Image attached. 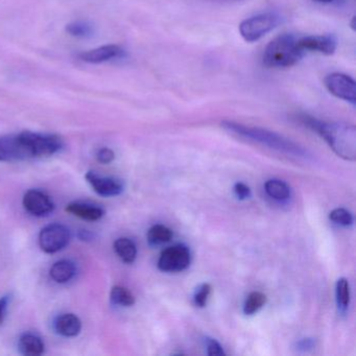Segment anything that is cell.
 Wrapping results in <instances>:
<instances>
[{
    "mask_svg": "<svg viewBox=\"0 0 356 356\" xmlns=\"http://www.w3.org/2000/svg\"><path fill=\"white\" fill-rule=\"evenodd\" d=\"M308 128L318 133L339 157L348 161L356 159V129L343 122H327L308 115L299 118Z\"/></svg>",
    "mask_w": 356,
    "mask_h": 356,
    "instance_id": "obj_1",
    "label": "cell"
},
{
    "mask_svg": "<svg viewBox=\"0 0 356 356\" xmlns=\"http://www.w3.org/2000/svg\"><path fill=\"white\" fill-rule=\"evenodd\" d=\"M222 126L228 132L238 135V136L249 139V140L255 141V143L266 145L270 149H277V151L283 152L289 155L305 156V151L301 147L285 137L272 132V131L257 128V127L256 128L255 127H248L235 122H230V120H225L222 122Z\"/></svg>",
    "mask_w": 356,
    "mask_h": 356,
    "instance_id": "obj_2",
    "label": "cell"
},
{
    "mask_svg": "<svg viewBox=\"0 0 356 356\" xmlns=\"http://www.w3.org/2000/svg\"><path fill=\"white\" fill-rule=\"evenodd\" d=\"M303 56L299 38L291 34H283L268 43L262 61L266 67L286 68L296 65Z\"/></svg>",
    "mask_w": 356,
    "mask_h": 356,
    "instance_id": "obj_3",
    "label": "cell"
},
{
    "mask_svg": "<svg viewBox=\"0 0 356 356\" xmlns=\"http://www.w3.org/2000/svg\"><path fill=\"white\" fill-rule=\"evenodd\" d=\"M280 22L281 18L276 14H259L243 20L239 24V34L247 42H256L276 29Z\"/></svg>",
    "mask_w": 356,
    "mask_h": 356,
    "instance_id": "obj_4",
    "label": "cell"
},
{
    "mask_svg": "<svg viewBox=\"0 0 356 356\" xmlns=\"http://www.w3.org/2000/svg\"><path fill=\"white\" fill-rule=\"evenodd\" d=\"M32 152L33 158L49 157L59 153L64 147L61 137L55 134H42V133L24 132Z\"/></svg>",
    "mask_w": 356,
    "mask_h": 356,
    "instance_id": "obj_5",
    "label": "cell"
},
{
    "mask_svg": "<svg viewBox=\"0 0 356 356\" xmlns=\"http://www.w3.org/2000/svg\"><path fill=\"white\" fill-rule=\"evenodd\" d=\"M33 158L24 133L0 137V162L19 161Z\"/></svg>",
    "mask_w": 356,
    "mask_h": 356,
    "instance_id": "obj_6",
    "label": "cell"
},
{
    "mask_svg": "<svg viewBox=\"0 0 356 356\" xmlns=\"http://www.w3.org/2000/svg\"><path fill=\"white\" fill-rule=\"evenodd\" d=\"M70 241V231L62 224H51L44 227L39 234V245L47 254L57 253L63 250Z\"/></svg>",
    "mask_w": 356,
    "mask_h": 356,
    "instance_id": "obj_7",
    "label": "cell"
},
{
    "mask_svg": "<svg viewBox=\"0 0 356 356\" xmlns=\"http://www.w3.org/2000/svg\"><path fill=\"white\" fill-rule=\"evenodd\" d=\"M191 262V254L184 245H176L162 252L158 268L162 272L176 273L186 270Z\"/></svg>",
    "mask_w": 356,
    "mask_h": 356,
    "instance_id": "obj_8",
    "label": "cell"
},
{
    "mask_svg": "<svg viewBox=\"0 0 356 356\" xmlns=\"http://www.w3.org/2000/svg\"><path fill=\"white\" fill-rule=\"evenodd\" d=\"M325 86L327 90L334 95L337 99H343L348 103L356 104V83L351 76L347 74H329L325 78Z\"/></svg>",
    "mask_w": 356,
    "mask_h": 356,
    "instance_id": "obj_9",
    "label": "cell"
},
{
    "mask_svg": "<svg viewBox=\"0 0 356 356\" xmlns=\"http://www.w3.org/2000/svg\"><path fill=\"white\" fill-rule=\"evenodd\" d=\"M26 211L37 218L49 216L55 210V203L47 193L38 189H31L24 197Z\"/></svg>",
    "mask_w": 356,
    "mask_h": 356,
    "instance_id": "obj_10",
    "label": "cell"
},
{
    "mask_svg": "<svg viewBox=\"0 0 356 356\" xmlns=\"http://www.w3.org/2000/svg\"><path fill=\"white\" fill-rule=\"evenodd\" d=\"M86 180L91 185L93 191L102 197H116L124 191L122 181L113 177L99 176L97 172H88L86 174Z\"/></svg>",
    "mask_w": 356,
    "mask_h": 356,
    "instance_id": "obj_11",
    "label": "cell"
},
{
    "mask_svg": "<svg viewBox=\"0 0 356 356\" xmlns=\"http://www.w3.org/2000/svg\"><path fill=\"white\" fill-rule=\"evenodd\" d=\"M299 45L303 49L304 53L305 51H314V53L331 56L337 51V39L333 35L305 36L299 38Z\"/></svg>",
    "mask_w": 356,
    "mask_h": 356,
    "instance_id": "obj_12",
    "label": "cell"
},
{
    "mask_svg": "<svg viewBox=\"0 0 356 356\" xmlns=\"http://www.w3.org/2000/svg\"><path fill=\"white\" fill-rule=\"evenodd\" d=\"M124 55V49L118 45H104L97 49L83 53L80 56L81 59L87 63L101 64L111 61L114 59H120Z\"/></svg>",
    "mask_w": 356,
    "mask_h": 356,
    "instance_id": "obj_13",
    "label": "cell"
},
{
    "mask_svg": "<svg viewBox=\"0 0 356 356\" xmlns=\"http://www.w3.org/2000/svg\"><path fill=\"white\" fill-rule=\"evenodd\" d=\"M66 211L82 218V220H90V222L101 220L106 213L105 210L99 207V206L88 203H81V202L70 203L66 207Z\"/></svg>",
    "mask_w": 356,
    "mask_h": 356,
    "instance_id": "obj_14",
    "label": "cell"
},
{
    "mask_svg": "<svg viewBox=\"0 0 356 356\" xmlns=\"http://www.w3.org/2000/svg\"><path fill=\"white\" fill-rule=\"evenodd\" d=\"M55 329L59 334L63 335V337H76L82 330V322L76 314H62L56 320Z\"/></svg>",
    "mask_w": 356,
    "mask_h": 356,
    "instance_id": "obj_15",
    "label": "cell"
},
{
    "mask_svg": "<svg viewBox=\"0 0 356 356\" xmlns=\"http://www.w3.org/2000/svg\"><path fill=\"white\" fill-rule=\"evenodd\" d=\"M20 352L24 355L39 356L44 353L45 345L40 337L34 333H24L18 343Z\"/></svg>",
    "mask_w": 356,
    "mask_h": 356,
    "instance_id": "obj_16",
    "label": "cell"
},
{
    "mask_svg": "<svg viewBox=\"0 0 356 356\" xmlns=\"http://www.w3.org/2000/svg\"><path fill=\"white\" fill-rule=\"evenodd\" d=\"M76 266L70 260H60L54 264L49 270L51 279L57 283H66L72 280L76 275Z\"/></svg>",
    "mask_w": 356,
    "mask_h": 356,
    "instance_id": "obj_17",
    "label": "cell"
},
{
    "mask_svg": "<svg viewBox=\"0 0 356 356\" xmlns=\"http://www.w3.org/2000/svg\"><path fill=\"white\" fill-rule=\"evenodd\" d=\"M114 250L118 257L124 262V264H133L137 257V248L134 241H131L127 237L116 239L114 243Z\"/></svg>",
    "mask_w": 356,
    "mask_h": 356,
    "instance_id": "obj_18",
    "label": "cell"
},
{
    "mask_svg": "<svg viewBox=\"0 0 356 356\" xmlns=\"http://www.w3.org/2000/svg\"><path fill=\"white\" fill-rule=\"evenodd\" d=\"M266 193L277 201H285L291 195V189L286 183L277 179L268 180L264 185Z\"/></svg>",
    "mask_w": 356,
    "mask_h": 356,
    "instance_id": "obj_19",
    "label": "cell"
},
{
    "mask_svg": "<svg viewBox=\"0 0 356 356\" xmlns=\"http://www.w3.org/2000/svg\"><path fill=\"white\" fill-rule=\"evenodd\" d=\"M110 299H111L112 303L124 306V307H130L135 304L134 295L128 289L120 286V285L112 287Z\"/></svg>",
    "mask_w": 356,
    "mask_h": 356,
    "instance_id": "obj_20",
    "label": "cell"
},
{
    "mask_svg": "<svg viewBox=\"0 0 356 356\" xmlns=\"http://www.w3.org/2000/svg\"><path fill=\"white\" fill-rule=\"evenodd\" d=\"M172 238V231L164 225H155L147 232V241L151 245H161Z\"/></svg>",
    "mask_w": 356,
    "mask_h": 356,
    "instance_id": "obj_21",
    "label": "cell"
},
{
    "mask_svg": "<svg viewBox=\"0 0 356 356\" xmlns=\"http://www.w3.org/2000/svg\"><path fill=\"white\" fill-rule=\"evenodd\" d=\"M266 303V296L260 291H253L248 296L243 305V312L247 316H253L256 312H259Z\"/></svg>",
    "mask_w": 356,
    "mask_h": 356,
    "instance_id": "obj_22",
    "label": "cell"
},
{
    "mask_svg": "<svg viewBox=\"0 0 356 356\" xmlns=\"http://www.w3.org/2000/svg\"><path fill=\"white\" fill-rule=\"evenodd\" d=\"M337 303L341 314L346 312L350 304V285L347 279H339L337 283Z\"/></svg>",
    "mask_w": 356,
    "mask_h": 356,
    "instance_id": "obj_23",
    "label": "cell"
},
{
    "mask_svg": "<svg viewBox=\"0 0 356 356\" xmlns=\"http://www.w3.org/2000/svg\"><path fill=\"white\" fill-rule=\"evenodd\" d=\"M68 34L78 38H88L93 35V28L86 22H74L66 26Z\"/></svg>",
    "mask_w": 356,
    "mask_h": 356,
    "instance_id": "obj_24",
    "label": "cell"
},
{
    "mask_svg": "<svg viewBox=\"0 0 356 356\" xmlns=\"http://www.w3.org/2000/svg\"><path fill=\"white\" fill-rule=\"evenodd\" d=\"M329 218L335 224L343 227L351 226L353 224V216L343 208H337V209L332 210L329 214Z\"/></svg>",
    "mask_w": 356,
    "mask_h": 356,
    "instance_id": "obj_25",
    "label": "cell"
},
{
    "mask_svg": "<svg viewBox=\"0 0 356 356\" xmlns=\"http://www.w3.org/2000/svg\"><path fill=\"white\" fill-rule=\"evenodd\" d=\"M211 293V285L209 283H203L197 287L193 296V301L197 307H205L207 304L208 298Z\"/></svg>",
    "mask_w": 356,
    "mask_h": 356,
    "instance_id": "obj_26",
    "label": "cell"
},
{
    "mask_svg": "<svg viewBox=\"0 0 356 356\" xmlns=\"http://www.w3.org/2000/svg\"><path fill=\"white\" fill-rule=\"evenodd\" d=\"M97 159L99 163L109 164L115 159V154H114V152L112 151L111 149L103 147V149H101L97 152Z\"/></svg>",
    "mask_w": 356,
    "mask_h": 356,
    "instance_id": "obj_27",
    "label": "cell"
},
{
    "mask_svg": "<svg viewBox=\"0 0 356 356\" xmlns=\"http://www.w3.org/2000/svg\"><path fill=\"white\" fill-rule=\"evenodd\" d=\"M207 353L210 356L225 355L222 346L212 339H207Z\"/></svg>",
    "mask_w": 356,
    "mask_h": 356,
    "instance_id": "obj_28",
    "label": "cell"
},
{
    "mask_svg": "<svg viewBox=\"0 0 356 356\" xmlns=\"http://www.w3.org/2000/svg\"><path fill=\"white\" fill-rule=\"evenodd\" d=\"M234 193L239 200H247L251 197V189L243 183H236L234 185Z\"/></svg>",
    "mask_w": 356,
    "mask_h": 356,
    "instance_id": "obj_29",
    "label": "cell"
},
{
    "mask_svg": "<svg viewBox=\"0 0 356 356\" xmlns=\"http://www.w3.org/2000/svg\"><path fill=\"white\" fill-rule=\"evenodd\" d=\"M10 302H11V296L10 295H6L0 298V325L3 324L6 316H7Z\"/></svg>",
    "mask_w": 356,
    "mask_h": 356,
    "instance_id": "obj_30",
    "label": "cell"
},
{
    "mask_svg": "<svg viewBox=\"0 0 356 356\" xmlns=\"http://www.w3.org/2000/svg\"><path fill=\"white\" fill-rule=\"evenodd\" d=\"M298 348L302 350H307L309 348L314 347V341L312 339H303V341H299L297 343Z\"/></svg>",
    "mask_w": 356,
    "mask_h": 356,
    "instance_id": "obj_31",
    "label": "cell"
},
{
    "mask_svg": "<svg viewBox=\"0 0 356 356\" xmlns=\"http://www.w3.org/2000/svg\"><path fill=\"white\" fill-rule=\"evenodd\" d=\"M79 237H80V239H82V241H91V238H92V234H91L89 231L87 230H82L80 233H79Z\"/></svg>",
    "mask_w": 356,
    "mask_h": 356,
    "instance_id": "obj_32",
    "label": "cell"
},
{
    "mask_svg": "<svg viewBox=\"0 0 356 356\" xmlns=\"http://www.w3.org/2000/svg\"><path fill=\"white\" fill-rule=\"evenodd\" d=\"M314 1L321 3H334V1H337V0H314Z\"/></svg>",
    "mask_w": 356,
    "mask_h": 356,
    "instance_id": "obj_33",
    "label": "cell"
}]
</instances>
